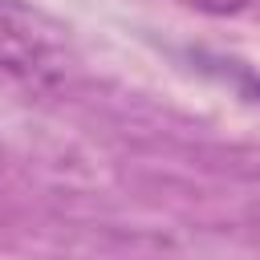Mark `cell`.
I'll return each instance as SVG.
<instances>
[{"label": "cell", "mask_w": 260, "mask_h": 260, "mask_svg": "<svg viewBox=\"0 0 260 260\" xmlns=\"http://www.w3.org/2000/svg\"><path fill=\"white\" fill-rule=\"evenodd\" d=\"M0 69L28 85L57 81L65 73L61 28L20 0H0Z\"/></svg>", "instance_id": "cell-1"}, {"label": "cell", "mask_w": 260, "mask_h": 260, "mask_svg": "<svg viewBox=\"0 0 260 260\" xmlns=\"http://www.w3.org/2000/svg\"><path fill=\"white\" fill-rule=\"evenodd\" d=\"M191 8H199V12H236V8H244V0H187Z\"/></svg>", "instance_id": "cell-2"}]
</instances>
